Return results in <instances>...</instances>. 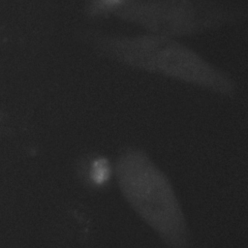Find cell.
Segmentation results:
<instances>
[{
    "mask_svg": "<svg viewBox=\"0 0 248 248\" xmlns=\"http://www.w3.org/2000/svg\"><path fill=\"white\" fill-rule=\"evenodd\" d=\"M100 54L122 65L161 75L223 96H232L233 80L222 70L174 38L156 35L91 34Z\"/></svg>",
    "mask_w": 248,
    "mask_h": 248,
    "instance_id": "obj_1",
    "label": "cell"
},
{
    "mask_svg": "<svg viewBox=\"0 0 248 248\" xmlns=\"http://www.w3.org/2000/svg\"><path fill=\"white\" fill-rule=\"evenodd\" d=\"M119 191L139 218L168 248H189L188 224L165 172L142 150L125 149L115 164Z\"/></svg>",
    "mask_w": 248,
    "mask_h": 248,
    "instance_id": "obj_2",
    "label": "cell"
},
{
    "mask_svg": "<svg viewBox=\"0 0 248 248\" xmlns=\"http://www.w3.org/2000/svg\"><path fill=\"white\" fill-rule=\"evenodd\" d=\"M117 15L151 34L170 38L204 32L232 16L212 0H134Z\"/></svg>",
    "mask_w": 248,
    "mask_h": 248,
    "instance_id": "obj_3",
    "label": "cell"
},
{
    "mask_svg": "<svg viewBox=\"0 0 248 248\" xmlns=\"http://www.w3.org/2000/svg\"><path fill=\"white\" fill-rule=\"evenodd\" d=\"M134 0H90V13L92 15H104L118 13Z\"/></svg>",
    "mask_w": 248,
    "mask_h": 248,
    "instance_id": "obj_4",
    "label": "cell"
},
{
    "mask_svg": "<svg viewBox=\"0 0 248 248\" xmlns=\"http://www.w3.org/2000/svg\"><path fill=\"white\" fill-rule=\"evenodd\" d=\"M87 170L90 173V179H92L93 182L99 184L102 183L103 180L107 179L110 170L108 162L105 159L101 157H96L89 161Z\"/></svg>",
    "mask_w": 248,
    "mask_h": 248,
    "instance_id": "obj_5",
    "label": "cell"
}]
</instances>
